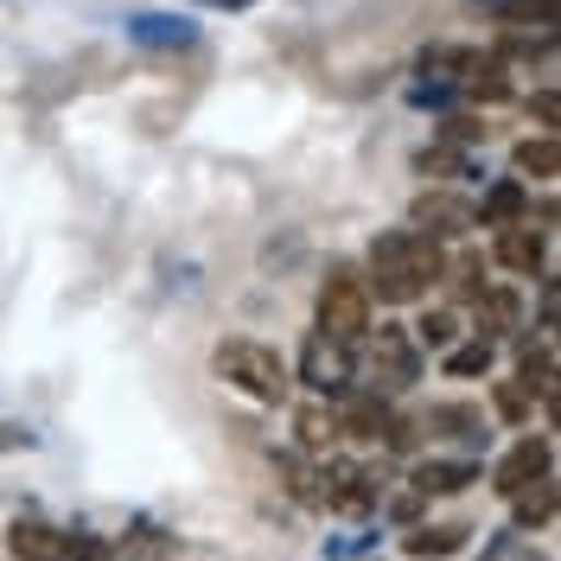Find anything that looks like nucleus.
I'll return each mask as SVG.
<instances>
[{"label":"nucleus","instance_id":"obj_26","mask_svg":"<svg viewBox=\"0 0 561 561\" xmlns=\"http://www.w3.org/2000/svg\"><path fill=\"white\" fill-rule=\"evenodd\" d=\"M542 325L556 332V351H561V275L542 287Z\"/></svg>","mask_w":561,"mask_h":561},{"label":"nucleus","instance_id":"obj_21","mask_svg":"<svg viewBox=\"0 0 561 561\" xmlns=\"http://www.w3.org/2000/svg\"><path fill=\"white\" fill-rule=\"evenodd\" d=\"M491 339H466V345H454V351H440V364H447V377H485L491 370Z\"/></svg>","mask_w":561,"mask_h":561},{"label":"nucleus","instance_id":"obj_22","mask_svg":"<svg viewBox=\"0 0 561 561\" xmlns=\"http://www.w3.org/2000/svg\"><path fill=\"white\" fill-rule=\"evenodd\" d=\"M491 402H497V421H511V427H517V421L529 415V402H536V396H529V389L517 383V377H504V383H497V396H491Z\"/></svg>","mask_w":561,"mask_h":561},{"label":"nucleus","instance_id":"obj_8","mask_svg":"<svg viewBox=\"0 0 561 561\" xmlns=\"http://www.w3.org/2000/svg\"><path fill=\"white\" fill-rule=\"evenodd\" d=\"M409 224H415V230H427V237L440 243V237H466V230L479 224V210L459 205L454 192H421L415 210H409Z\"/></svg>","mask_w":561,"mask_h":561},{"label":"nucleus","instance_id":"obj_1","mask_svg":"<svg viewBox=\"0 0 561 561\" xmlns=\"http://www.w3.org/2000/svg\"><path fill=\"white\" fill-rule=\"evenodd\" d=\"M364 275H370V294L383 300V307H415V300H427V287L447 275V255H440V243L427 237V230H383L377 243H370V255H364Z\"/></svg>","mask_w":561,"mask_h":561},{"label":"nucleus","instance_id":"obj_23","mask_svg":"<svg viewBox=\"0 0 561 561\" xmlns=\"http://www.w3.org/2000/svg\"><path fill=\"white\" fill-rule=\"evenodd\" d=\"M529 122H542V128L556 135L561 128V90H536V96H529Z\"/></svg>","mask_w":561,"mask_h":561},{"label":"nucleus","instance_id":"obj_18","mask_svg":"<svg viewBox=\"0 0 561 561\" xmlns=\"http://www.w3.org/2000/svg\"><path fill=\"white\" fill-rule=\"evenodd\" d=\"M440 280H454V300H466V307H472V300L491 287V280H485V255H479V249H459Z\"/></svg>","mask_w":561,"mask_h":561},{"label":"nucleus","instance_id":"obj_27","mask_svg":"<svg viewBox=\"0 0 561 561\" xmlns=\"http://www.w3.org/2000/svg\"><path fill=\"white\" fill-rule=\"evenodd\" d=\"M65 561H103V542H96V536H70Z\"/></svg>","mask_w":561,"mask_h":561},{"label":"nucleus","instance_id":"obj_31","mask_svg":"<svg viewBox=\"0 0 561 561\" xmlns=\"http://www.w3.org/2000/svg\"><path fill=\"white\" fill-rule=\"evenodd\" d=\"M485 7H504V0H485Z\"/></svg>","mask_w":561,"mask_h":561},{"label":"nucleus","instance_id":"obj_29","mask_svg":"<svg viewBox=\"0 0 561 561\" xmlns=\"http://www.w3.org/2000/svg\"><path fill=\"white\" fill-rule=\"evenodd\" d=\"M549 421H556V434H561V377H556V389H549Z\"/></svg>","mask_w":561,"mask_h":561},{"label":"nucleus","instance_id":"obj_15","mask_svg":"<svg viewBox=\"0 0 561 561\" xmlns=\"http://www.w3.org/2000/svg\"><path fill=\"white\" fill-rule=\"evenodd\" d=\"M511 167H517V179H561V135H524L517 147H511Z\"/></svg>","mask_w":561,"mask_h":561},{"label":"nucleus","instance_id":"obj_17","mask_svg":"<svg viewBox=\"0 0 561 561\" xmlns=\"http://www.w3.org/2000/svg\"><path fill=\"white\" fill-rule=\"evenodd\" d=\"M427 427H434V434H454L466 447H479V440H485V409H472V402H440V409L427 415Z\"/></svg>","mask_w":561,"mask_h":561},{"label":"nucleus","instance_id":"obj_7","mask_svg":"<svg viewBox=\"0 0 561 561\" xmlns=\"http://www.w3.org/2000/svg\"><path fill=\"white\" fill-rule=\"evenodd\" d=\"M300 383H313L319 396H345V383H351V351L332 345L325 332H313V339H307V351H300Z\"/></svg>","mask_w":561,"mask_h":561},{"label":"nucleus","instance_id":"obj_4","mask_svg":"<svg viewBox=\"0 0 561 561\" xmlns=\"http://www.w3.org/2000/svg\"><path fill=\"white\" fill-rule=\"evenodd\" d=\"M370 370H377V389L421 383V339L409 332V325H383V332H370Z\"/></svg>","mask_w":561,"mask_h":561},{"label":"nucleus","instance_id":"obj_6","mask_svg":"<svg viewBox=\"0 0 561 561\" xmlns=\"http://www.w3.org/2000/svg\"><path fill=\"white\" fill-rule=\"evenodd\" d=\"M491 262L497 268H511V275H524V280H536L542 268H549V237L536 230V224H504L497 230V243H491Z\"/></svg>","mask_w":561,"mask_h":561},{"label":"nucleus","instance_id":"obj_2","mask_svg":"<svg viewBox=\"0 0 561 561\" xmlns=\"http://www.w3.org/2000/svg\"><path fill=\"white\" fill-rule=\"evenodd\" d=\"M370 307H377V294H370V275L357 268V262H332L325 280H319V300H313V332H325L332 345L357 351L377 325H370Z\"/></svg>","mask_w":561,"mask_h":561},{"label":"nucleus","instance_id":"obj_16","mask_svg":"<svg viewBox=\"0 0 561 561\" xmlns=\"http://www.w3.org/2000/svg\"><path fill=\"white\" fill-rule=\"evenodd\" d=\"M466 536H472L466 524H421V529L402 536V549H409L415 561H434V556H459V549H466Z\"/></svg>","mask_w":561,"mask_h":561},{"label":"nucleus","instance_id":"obj_9","mask_svg":"<svg viewBox=\"0 0 561 561\" xmlns=\"http://www.w3.org/2000/svg\"><path fill=\"white\" fill-rule=\"evenodd\" d=\"M128 38L147 45V51H192L198 45V26L185 13H128Z\"/></svg>","mask_w":561,"mask_h":561},{"label":"nucleus","instance_id":"obj_14","mask_svg":"<svg viewBox=\"0 0 561 561\" xmlns=\"http://www.w3.org/2000/svg\"><path fill=\"white\" fill-rule=\"evenodd\" d=\"M556 345H542V339H517V383L536 396V402H549V389H556Z\"/></svg>","mask_w":561,"mask_h":561},{"label":"nucleus","instance_id":"obj_10","mask_svg":"<svg viewBox=\"0 0 561 561\" xmlns=\"http://www.w3.org/2000/svg\"><path fill=\"white\" fill-rule=\"evenodd\" d=\"M409 485H415V497H454V491L479 485V459H421Z\"/></svg>","mask_w":561,"mask_h":561},{"label":"nucleus","instance_id":"obj_12","mask_svg":"<svg viewBox=\"0 0 561 561\" xmlns=\"http://www.w3.org/2000/svg\"><path fill=\"white\" fill-rule=\"evenodd\" d=\"M517 319H524V300H517L511 287H485V294L472 300V332H479V339H504V332H517Z\"/></svg>","mask_w":561,"mask_h":561},{"label":"nucleus","instance_id":"obj_25","mask_svg":"<svg viewBox=\"0 0 561 561\" xmlns=\"http://www.w3.org/2000/svg\"><path fill=\"white\" fill-rule=\"evenodd\" d=\"M38 434L33 427H20V421H0V454H33Z\"/></svg>","mask_w":561,"mask_h":561},{"label":"nucleus","instance_id":"obj_3","mask_svg":"<svg viewBox=\"0 0 561 561\" xmlns=\"http://www.w3.org/2000/svg\"><path fill=\"white\" fill-rule=\"evenodd\" d=\"M210 370L237 389V396L262 402V409L287 402V389H294V364L275 345H262V339H224V345L210 351Z\"/></svg>","mask_w":561,"mask_h":561},{"label":"nucleus","instance_id":"obj_28","mask_svg":"<svg viewBox=\"0 0 561 561\" xmlns=\"http://www.w3.org/2000/svg\"><path fill=\"white\" fill-rule=\"evenodd\" d=\"M198 7H217V13H243V7H255V0H198Z\"/></svg>","mask_w":561,"mask_h":561},{"label":"nucleus","instance_id":"obj_5","mask_svg":"<svg viewBox=\"0 0 561 561\" xmlns=\"http://www.w3.org/2000/svg\"><path fill=\"white\" fill-rule=\"evenodd\" d=\"M549 472H556V447H549V440H536V434H524L511 454L491 466V491H497V497H524V491L542 485Z\"/></svg>","mask_w":561,"mask_h":561},{"label":"nucleus","instance_id":"obj_20","mask_svg":"<svg viewBox=\"0 0 561 561\" xmlns=\"http://www.w3.org/2000/svg\"><path fill=\"white\" fill-rule=\"evenodd\" d=\"M511 504H517V529H536V524H549V517L561 511V479H556V485L542 479V491L529 485L524 497H511Z\"/></svg>","mask_w":561,"mask_h":561},{"label":"nucleus","instance_id":"obj_13","mask_svg":"<svg viewBox=\"0 0 561 561\" xmlns=\"http://www.w3.org/2000/svg\"><path fill=\"white\" fill-rule=\"evenodd\" d=\"M524 217H529V192H524V179H497V185H485V198H479V224H485V230L524 224Z\"/></svg>","mask_w":561,"mask_h":561},{"label":"nucleus","instance_id":"obj_24","mask_svg":"<svg viewBox=\"0 0 561 561\" xmlns=\"http://www.w3.org/2000/svg\"><path fill=\"white\" fill-rule=\"evenodd\" d=\"M128 561H173V549H167V536H160V529H140L135 549H128Z\"/></svg>","mask_w":561,"mask_h":561},{"label":"nucleus","instance_id":"obj_11","mask_svg":"<svg viewBox=\"0 0 561 561\" xmlns=\"http://www.w3.org/2000/svg\"><path fill=\"white\" fill-rule=\"evenodd\" d=\"M65 529H51L45 517H20V524L7 529V549L20 561H65Z\"/></svg>","mask_w":561,"mask_h":561},{"label":"nucleus","instance_id":"obj_19","mask_svg":"<svg viewBox=\"0 0 561 561\" xmlns=\"http://www.w3.org/2000/svg\"><path fill=\"white\" fill-rule=\"evenodd\" d=\"M415 339H421V351H454L459 345V313L454 307H427V313L415 319Z\"/></svg>","mask_w":561,"mask_h":561},{"label":"nucleus","instance_id":"obj_30","mask_svg":"<svg viewBox=\"0 0 561 561\" xmlns=\"http://www.w3.org/2000/svg\"><path fill=\"white\" fill-rule=\"evenodd\" d=\"M549 217H561V198H556V205H549Z\"/></svg>","mask_w":561,"mask_h":561}]
</instances>
